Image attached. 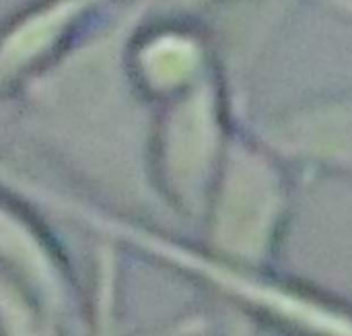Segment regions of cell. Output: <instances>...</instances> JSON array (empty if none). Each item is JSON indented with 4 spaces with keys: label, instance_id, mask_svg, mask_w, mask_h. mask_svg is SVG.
I'll use <instances>...</instances> for the list:
<instances>
[{
    "label": "cell",
    "instance_id": "obj_1",
    "mask_svg": "<svg viewBox=\"0 0 352 336\" xmlns=\"http://www.w3.org/2000/svg\"><path fill=\"white\" fill-rule=\"evenodd\" d=\"M138 48L134 64L151 91L171 93L196 83L202 68V45L192 35L165 31Z\"/></svg>",
    "mask_w": 352,
    "mask_h": 336
}]
</instances>
